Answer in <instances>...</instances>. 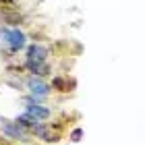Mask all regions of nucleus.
I'll use <instances>...</instances> for the list:
<instances>
[{"mask_svg":"<svg viewBox=\"0 0 145 145\" xmlns=\"http://www.w3.org/2000/svg\"><path fill=\"white\" fill-rule=\"evenodd\" d=\"M60 124H37L33 129V135L39 137L46 143H58L60 141V133H58Z\"/></svg>","mask_w":145,"mask_h":145,"instance_id":"nucleus-1","label":"nucleus"},{"mask_svg":"<svg viewBox=\"0 0 145 145\" xmlns=\"http://www.w3.org/2000/svg\"><path fill=\"white\" fill-rule=\"evenodd\" d=\"M2 39L4 44L10 46L12 52H19L21 48H25V33H21L19 29H2Z\"/></svg>","mask_w":145,"mask_h":145,"instance_id":"nucleus-2","label":"nucleus"},{"mask_svg":"<svg viewBox=\"0 0 145 145\" xmlns=\"http://www.w3.org/2000/svg\"><path fill=\"white\" fill-rule=\"evenodd\" d=\"M0 131H2V135H6V139H23L27 135L25 129L17 120H2L0 122Z\"/></svg>","mask_w":145,"mask_h":145,"instance_id":"nucleus-3","label":"nucleus"},{"mask_svg":"<svg viewBox=\"0 0 145 145\" xmlns=\"http://www.w3.org/2000/svg\"><path fill=\"white\" fill-rule=\"evenodd\" d=\"M46 58H48V48L39 44H31L27 48V60L25 62H46Z\"/></svg>","mask_w":145,"mask_h":145,"instance_id":"nucleus-4","label":"nucleus"},{"mask_svg":"<svg viewBox=\"0 0 145 145\" xmlns=\"http://www.w3.org/2000/svg\"><path fill=\"white\" fill-rule=\"evenodd\" d=\"M27 104H29V106H27V112H29L31 116H35L37 120H46V118H50V110L46 108V106H39V104H37V97H35V100H27Z\"/></svg>","mask_w":145,"mask_h":145,"instance_id":"nucleus-5","label":"nucleus"},{"mask_svg":"<svg viewBox=\"0 0 145 145\" xmlns=\"http://www.w3.org/2000/svg\"><path fill=\"white\" fill-rule=\"evenodd\" d=\"M27 87H29V91H31V93H33L35 97H46V95L50 93V87H48V85H46L44 81L35 79V77L27 81Z\"/></svg>","mask_w":145,"mask_h":145,"instance_id":"nucleus-6","label":"nucleus"},{"mask_svg":"<svg viewBox=\"0 0 145 145\" xmlns=\"http://www.w3.org/2000/svg\"><path fill=\"white\" fill-rule=\"evenodd\" d=\"M2 21L6 25H10V27H17V25H21L23 23V15L19 12L17 8H12V10H2Z\"/></svg>","mask_w":145,"mask_h":145,"instance_id":"nucleus-7","label":"nucleus"},{"mask_svg":"<svg viewBox=\"0 0 145 145\" xmlns=\"http://www.w3.org/2000/svg\"><path fill=\"white\" fill-rule=\"evenodd\" d=\"M25 69H29L33 75H39V77H44V75L50 72V67L46 62H25Z\"/></svg>","mask_w":145,"mask_h":145,"instance_id":"nucleus-8","label":"nucleus"},{"mask_svg":"<svg viewBox=\"0 0 145 145\" xmlns=\"http://www.w3.org/2000/svg\"><path fill=\"white\" fill-rule=\"evenodd\" d=\"M17 122L21 124L23 129H31V131H33V129L37 127V124H39V120H37L35 116H31L29 112H25L23 116H19V118H17Z\"/></svg>","mask_w":145,"mask_h":145,"instance_id":"nucleus-9","label":"nucleus"},{"mask_svg":"<svg viewBox=\"0 0 145 145\" xmlns=\"http://www.w3.org/2000/svg\"><path fill=\"white\" fill-rule=\"evenodd\" d=\"M52 87L58 89V91H71V83H69V79L67 77H54L52 79Z\"/></svg>","mask_w":145,"mask_h":145,"instance_id":"nucleus-10","label":"nucleus"},{"mask_svg":"<svg viewBox=\"0 0 145 145\" xmlns=\"http://www.w3.org/2000/svg\"><path fill=\"white\" fill-rule=\"evenodd\" d=\"M81 135H83V131H81V129H75V131L71 133V139H72V141H79V139H81Z\"/></svg>","mask_w":145,"mask_h":145,"instance_id":"nucleus-11","label":"nucleus"}]
</instances>
